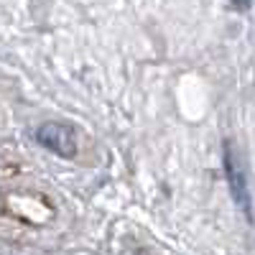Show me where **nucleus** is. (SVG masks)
<instances>
[{
  "label": "nucleus",
  "mask_w": 255,
  "mask_h": 255,
  "mask_svg": "<svg viewBox=\"0 0 255 255\" xmlns=\"http://www.w3.org/2000/svg\"><path fill=\"white\" fill-rule=\"evenodd\" d=\"M36 140L46 148V151L61 156V158H72L77 153V135L74 128L67 123H44L36 130Z\"/></svg>",
  "instance_id": "nucleus-1"
},
{
  "label": "nucleus",
  "mask_w": 255,
  "mask_h": 255,
  "mask_svg": "<svg viewBox=\"0 0 255 255\" xmlns=\"http://www.w3.org/2000/svg\"><path fill=\"white\" fill-rule=\"evenodd\" d=\"M225 174H227V181H230V191L235 202L240 204V209H245L250 215V194H248V181H245V174L240 171V166L235 161V153L232 148L227 145L225 148Z\"/></svg>",
  "instance_id": "nucleus-2"
}]
</instances>
